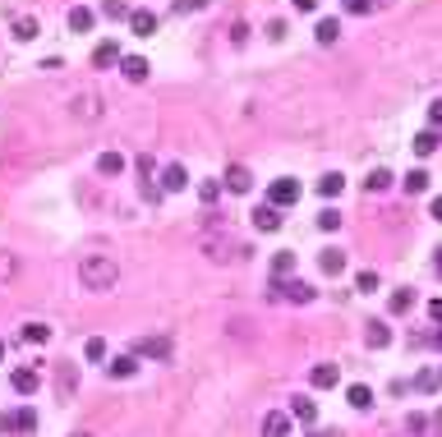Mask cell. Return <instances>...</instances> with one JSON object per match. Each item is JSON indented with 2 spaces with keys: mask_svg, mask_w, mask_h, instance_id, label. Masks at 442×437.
Masks as SVG:
<instances>
[{
  "mask_svg": "<svg viewBox=\"0 0 442 437\" xmlns=\"http://www.w3.org/2000/svg\"><path fill=\"white\" fill-rule=\"evenodd\" d=\"M115 276H120V267H115V258H102V254H92L78 262V281L88 290H111L115 286Z\"/></svg>",
  "mask_w": 442,
  "mask_h": 437,
  "instance_id": "cell-1",
  "label": "cell"
},
{
  "mask_svg": "<svg viewBox=\"0 0 442 437\" xmlns=\"http://www.w3.org/2000/svg\"><path fill=\"white\" fill-rule=\"evenodd\" d=\"M19 336H23L28 346H46V341H51V327H46V322H23Z\"/></svg>",
  "mask_w": 442,
  "mask_h": 437,
  "instance_id": "cell-16",
  "label": "cell"
},
{
  "mask_svg": "<svg viewBox=\"0 0 442 437\" xmlns=\"http://www.w3.org/2000/svg\"><path fill=\"white\" fill-rule=\"evenodd\" d=\"M272 271H276V281H281V276H290V271H295V254H290V249L272 254Z\"/></svg>",
  "mask_w": 442,
  "mask_h": 437,
  "instance_id": "cell-26",
  "label": "cell"
},
{
  "mask_svg": "<svg viewBox=\"0 0 442 437\" xmlns=\"http://www.w3.org/2000/svg\"><path fill=\"white\" fill-rule=\"evenodd\" d=\"M428 317H433V322L442 327V300H433V304H428Z\"/></svg>",
  "mask_w": 442,
  "mask_h": 437,
  "instance_id": "cell-48",
  "label": "cell"
},
{
  "mask_svg": "<svg viewBox=\"0 0 442 437\" xmlns=\"http://www.w3.org/2000/svg\"><path fill=\"white\" fill-rule=\"evenodd\" d=\"M364 189H368V194H382V189H392V170H387V166H378V170H368V180H364Z\"/></svg>",
  "mask_w": 442,
  "mask_h": 437,
  "instance_id": "cell-20",
  "label": "cell"
},
{
  "mask_svg": "<svg viewBox=\"0 0 442 437\" xmlns=\"http://www.w3.org/2000/svg\"><path fill=\"white\" fill-rule=\"evenodd\" d=\"M318 271L341 276V271H346V254H341V249H322V254H318Z\"/></svg>",
  "mask_w": 442,
  "mask_h": 437,
  "instance_id": "cell-12",
  "label": "cell"
},
{
  "mask_svg": "<svg viewBox=\"0 0 442 437\" xmlns=\"http://www.w3.org/2000/svg\"><path fill=\"white\" fill-rule=\"evenodd\" d=\"M438 377H442V373H438Z\"/></svg>",
  "mask_w": 442,
  "mask_h": 437,
  "instance_id": "cell-56",
  "label": "cell"
},
{
  "mask_svg": "<svg viewBox=\"0 0 442 437\" xmlns=\"http://www.w3.org/2000/svg\"><path fill=\"white\" fill-rule=\"evenodd\" d=\"M438 428H442V410H438Z\"/></svg>",
  "mask_w": 442,
  "mask_h": 437,
  "instance_id": "cell-53",
  "label": "cell"
},
{
  "mask_svg": "<svg viewBox=\"0 0 442 437\" xmlns=\"http://www.w3.org/2000/svg\"><path fill=\"white\" fill-rule=\"evenodd\" d=\"M295 10H300V14H313V10H318V0H295Z\"/></svg>",
  "mask_w": 442,
  "mask_h": 437,
  "instance_id": "cell-47",
  "label": "cell"
},
{
  "mask_svg": "<svg viewBox=\"0 0 442 437\" xmlns=\"http://www.w3.org/2000/svg\"><path fill=\"white\" fill-rule=\"evenodd\" d=\"M433 258H438V262H433V271H438V276H442V249H438V254H433Z\"/></svg>",
  "mask_w": 442,
  "mask_h": 437,
  "instance_id": "cell-51",
  "label": "cell"
},
{
  "mask_svg": "<svg viewBox=\"0 0 442 437\" xmlns=\"http://www.w3.org/2000/svg\"><path fill=\"white\" fill-rule=\"evenodd\" d=\"M438 129H424V134H415V152H419V157H433V152H438Z\"/></svg>",
  "mask_w": 442,
  "mask_h": 437,
  "instance_id": "cell-21",
  "label": "cell"
},
{
  "mask_svg": "<svg viewBox=\"0 0 442 437\" xmlns=\"http://www.w3.org/2000/svg\"><path fill=\"white\" fill-rule=\"evenodd\" d=\"M428 129H442V102L428 106Z\"/></svg>",
  "mask_w": 442,
  "mask_h": 437,
  "instance_id": "cell-43",
  "label": "cell"
},
{
  "mask_svg": "<svg viewBox=\"0 0 442 437\" xmlns=\"http://www.w3.org/2000/svg\"><path fill=\"white\" fill-rule=\"evenodd\" d=\"M428 212H433V221H442V198H433V208H428Z\"/></svg>",
  "mask_w": 442,
  "mask_h": 437,
  "instance_id": "cell-49",
  "label": "cell"
},
{
  "mask_svg": "<svg viewBox=\"0 0 442 437\" xmlns=\"http://www.w3.org/2000/svg\"><path fill=\"white\" fill-rule=\"evenodd\" d=\"M410 304H415V290H397V295H392V300H387V313H410Z\"/></svg>",
  "mask_w": 442,
  "mask_h": 437,
  "instance_id": "cell-24",
  "label": "cell"
},
{
  "mask_svg": "<svg viewBox=\"0 0 442 437\" xmlns=\"http://www.w3.org/2000/svg\"><path fill=\"white\" fill-rule=\"evenodd\" d=\"M346 401H351V405H355V410H368V405H373V392H368L364 382H355L351 392H346Z\"/></svg>",
  "mask_w": 442,
  "mask_h": 437,
  "instance_id": "cell-25",
  "label": "cell"
},
{
  "mask_svg": "<svg viewBox=\"0 0 442 437\" xmlns=\"http://www.w3.org/2000/svg\"><path fill=\"white\" fill-rule=\"evenodd\" d=\"M14 271H19L14 254H0V281H14Z\"/></svg>",
  "mask_w": 442,
  "mask_h": 437,
  "instance_id": "cell-39",
  "label": "cell"
},
{
  "mask_svg": "<svg viewBox=\"0 0 442 437\" xmlns=\"http://www.w3.org/2000/svg\"><path fill=\"white\" fill-rule=\"evenodd\" d=\"M74 115H83V120H97V97H78V102H74Z\"/></svg>",
  "mask_w": 442,
  "mask_h": 437,
  "instance_id": "cell-33",
  "label": "cell"
},
{
  "mask_svg": "<svg viewBox=\"0 0 442 437\" xmlns=\"http://www.w3.org/2000/svg\"><path fill=\"white\" fill-rule=\"evenodd\" d=\"M120 170H124L120 152H102V157H97V175H120Z\"/></svg>",
  "mask_w": 442,
  "mask_h": 437,
  "instance_id": "cell-19",
  "label": "cell"
},
{
  "mask_svg": "<svg viewBox=\"0 0 442 437\" xmlns=\"http://www.w3.org/2000/svg\"><path fill=\"white\" fill-rule=\"evenodd\" d=\"M286 433H290L286 414H267V419H263V437H286Z\"/></svg>",
  "mask_w": 442,
  "mask_h": 437,
  "instance_id": "cell-22",
  "label": "cell"
},
{
  "mask_svg": "<svg viewBox=\"0 0 442 437\" xmlns=\"http://www.w3.org/2000/svg\"><path fill=\"white\" fill-rule=\"evenodd\" d=\"M92 19H97V14L78 5V10H69V28H74V32H88V28H92Z\"/></svg>",
  "mask_w": 442,
  "mask_h": 437,
  "instance_id": "cell-28",
  "label": "cell"
},
{
  "mask_svg": "<svg viewBox=\"0 0 442 437\" xmlns=\"http://www.w3.org/2000/svg\"><path fill=\"white\" fill-rule=\"evenodd\" d=\"M184 180H189V175H184V166H166V170H162V189H166V194H180Z\"/></svg>",
  "mask_w": 442,
  "mask_h": 437,
  "instance_id": "cell-18",
  "label": "cell"
},
{
  "mask_svg": "<svg viewBox=\"0 0 442 437\" xmlns=\"http://www.w3.org/2000/svg\"><path fill=\"white\" fill-rule=\"evenodd\" d=\"M378 0H346V14H373Z\"/></svg>",
  "mask_w": 442,
  "mask_h": 437,
  "instance_id": "cell-41",
  "label": "cell"
},
{
  "mask_svg": "<svg viewBox=\"0 0 442 437\" xmlns=\"http://www.w3.org/2000/svg\"><path fill=\"white\" fill-rule=\"evenodd\" d=\"M56 382H60V401H69V392H74V363H56Z\"/></svg>",
  "mask_w": 442,
  "mask_h": 437,
  "instance_id": "cell-23",
  "label": "cell"
},
{
  "mask_svg": "<svg viewBox=\"0 0 442 437\" xmlns=\"http://www.w3.org/2000/svg\"><path fill=\"white\" fill-rule=\"evenodd\" d=\"M102 14H107V19H129L134 10H129L124 0H107V5H102Z\"/></svg>",
  "mask_w": 442,
  "mask_h": 437,
  "instance_id": "cell-32",
  "label": "cell"
},
{
  "mask_svg": "<svg viewBox=\"0 0 442 437\" xmlns=\"http://www.w3.org/2000/svg\"><path fill=\"white\" fill-rule=\"evenodd\" d=\"M313 37H318L322 46H332L336 37H341V23H336V19H322V23H318V32H313Z\"/></svg>",
  "mask_w": 442,
  "mask_h": 437,
  "instance_id": "cell-27",
  "label": "cell"
},
{
  "mask_svg": "<svg viewBox=\"0 0 442 437\" xmlns=\"http://www.w3.org/2000/svg\"><path fill=\"white\" fill-rule=\"evenodd\" d=\"M120 69H124L129 83H143V78H148V60H143V56H120Z\"/></svg>",
  "mask_w": 442,
  "mask_h": 437,
  "instance_id": "cell-13",
  "label": "cell"
},
{
  "mask_svg": "<svg viewBox=\"0 0 442 437\" xmlns=\"http://www.w3.org/2000/svg\"><path fill=\"white\" fill-rule=\"evenodd\" d=\"M428 346H438V350H442V332H438V336H428Z\"/></svg>",
  "mask_w": 442,
  "mask_h": 437,
  "instance_id": "cell-52",
  "label": "cell"
},
{
  "mask_svg": "<svg viewBox=\"0 0 442 437\" xmlns=\"http://www.w3.org/2000/svg\"><path fill=\"white\" fill-rule=\"evenodd\" d=\"M138 175H143V180H153V157H148V152L138 157Z\"/></svg>",
  "mask_w": 442,
  "mask_h": 437,
  "instance_id": "cell-45",
  "label": "cell"
},
{
  "mask_svg": "<svg viewBox=\"0 0 442 437\" xmlns=\"http://www.w3.org/2000/svg\"><path fill=\"white\" fill-rule=\"evenodd\" d=\"M74 437H88V433H74Z\"/></svg>",
  "mask_w": 442,
  "mask_h": 437,
  "instance_id": "cell-55",
  "label": "cell"
},
{
  "mask_svg": "<svg viewBox=\"0 0 442 437\" xmlns=\"http://www.w3.org/2000/svg\"><path fill=\"white\" fill-rule=\"evenodd\" d=\"M364 341L373 350H382V346H392V327L387 322H368V332H364Z\"/></svg>",
  "mask_w": 442,
  "mask_h": 437,
  "instance_id": "cell-17",
  "label": "cell"
},
{
  "mask_svg": "<svg viewBox=\"0 0 442 437\" xmlns=\"http://www.w3.org/2000/svg\"><path fill=\"white\" fill-rule=\"evenodd\" d=\"M336 377H341V368H336V363H313L309 382H313L318 392H332V387H336Z\"/></svg>",
  "mask_w": 442,
  "mask_h": 437,
  "instance_id": "cell-10",
  "label": "cell"
},
{
  "mask_svg": "<svg viewBox=\"0 0 442 437\" xmlns=\"http://www.w3.org/2000/svg\"><path fill=\"white\" fill-rule=\"evenodd\" d=\"M355 290H360V295L378 290V271H360V276H355Z\"/></svg>",
  "mask_w": 442,
  "mask_h": 437,
  "instance_id": "cell-35",
  "label": "cell"
},
{
  "mask_svg": "<svg viewBox=\"0 0 442 437\" xmlns=\"http://www.w3.org/2000/svg\"><path fill=\"white\" fill-rule=\"evenodd\" d=\"M438 382H442L438 373H419L415 377V392H438Z\"/></svg>",
  "mask_w": 442,
  "mask_h": 437,
  "instance_id": "cell-38",
  "label": "cell"
},
{
  "mask_svg": "<svg viewBox=\"0 0 442 437\" xmlns=\"http://www.w3.org/2000/svg\"><path fill=\"white\" fill-rule=\"evenodd\" d=\"M134 355H143V359H170V341L166 336H143L134 346Z\"/></svg>",
  "mask_w": 442,
  "mask_h": 437,
  "instance_id": "cell-5",
  "label": "cell"
},
{
  "mask_svg": "<svg viewBox=\"0 0 442 437\" xmlns=\"http://www.w3.org/2000/svg\"><path fill=\"white\" fill-rule=\"evenodd\" d=\"M129 28H134V37H153V32H157V14H153V10H134V14H129Z\"/></svg>",
  "mask_w": 442,
  "mask_h": 437,
  "instance_id": "cell-11",
  "label": "cell"
},
{
  "mask_svg": "<svg viewBox=\"0 0 442 437\" xmlns=\"http://www.w3.org/2000/svg\"><path fill=\"white\" fill-rule=\"evenodd\" d=\"M199 198L208 203V208H212L217 198H221V184H217V180H203V184H199Z\"/></svg>",
  "mask_w": 442,
  "mask_h": 437,
  "instance_id": "cell-34",
  "label": "cell"
},
{
  "mask_svg": "<svg viewBox=\"0 0 442 437\" xmlns=\"http://www.w3.org/2000/svg\"><path fill=\"white\" fill-rule=\"evenodd\" d=\"M267 37H272V42H281V37H286V23H281V19H276V23H267Z\"/></svg>",
  "mask_w": 442,
  "mask_h": 437,
  "instance_id": "cell-46",
  "label": "cell"
},
{
  "mask_svg": "<svg viewBox=\"0 0 442 437\" xmlns=\"http://www.w3.org/2000/svg\"><path fill=\"white\" fill-rule=\"evenodd\" d=\"M254 226H258L263 235L281 230V208H272V203H258V208H254Z\"/></svg>",
  "mask_w": 442,
  "mask_h": 437,
  "instance_id": "cell-7",
  "label": "cell"
},
{
  "mask_svg": "<svg viewBox=\"0 0 442 437\" xmlns=\"http://www.w3.org/2000/svg\"><path fill=\"white\" fill-rule=\"evenodd\" d=\"M0 359H5V346H0Z\"/></svg>",
  "mask_w": 442,
  "mask_h": 437,
  "instance_id": "cell-54",
  "label": "cell"
},
{
  "mask_svg": "<svg viewBox=\"0 0 442 437\" xmlns=\"http://www.w3.org/2000/svg\"><path fill=\"white\" fill-rule=\"evenodd\" d=\"M83 355H88V359H107V341H102V336H92L88 346H83Z\"/></svg>",
  "mask_w": 442,
  "mask_h": 437,
  "instance_id": "cell-37",
  "label": "cell"
},
{
  "mask_svg": "<svg viewBox=\"0 0 442 437\" xmlns=\"http://www.w3.org/2000/svg\"><path fill=\"white\" fill-rule=\"evenodd\" d=\"M107 373H111V377H120V382H124V377H134V373H138V355H115Z\"/></svg>",
  "mask_w": 442,
  "mask_h": 437,
  "instance_id": "cell-14",
  "label": "cell"
},
{
  "mask_svg": "<svg viewBox=\"0 0 442 437\" xmlns=\"http://www.w3.org/2000/svg\"><path fill=\"white\" fill-rule=\"evenodd\" d=\"M406 428H410V433L419 437V433H424V428H428V419H424V414H410V419H406Z\"/></svg>",
  "mask_w": 442,
  "mask_h": 437,
  "instance_id": "cell-44",
  "label": "cell"
},
{
  "mask_svg": "<svg viewBox=\"0 0 442 437\" xmlns=\"http://www.w3.org/2000/svg\"><path fill=\"white\" fill-rule=\"evenodd\" d=\"M226 189H230V194H249V189H254L249 166H240V161H235V166H226Z\"/></svg>",
  "mask_w": 442,
  "mask_h": 437,
  "instance_id": "cell-9",
  "label": "cell"
},
{
  "mask_svg": "<svg viewBox=\"0 0 442 437\" xmlns=\"http://www.w3.org/2000/svg\"><path fill=\"white\" fill-rule=\"evenodd\" d=\"M37 428V410L32 405H23V410H14V414H0V433L10 437V433H32Z\"/></svg>",
  "mask_w": 442,
  "mask_h": 437,
  "instance_id": "cell-3",
  "label": "cell"
},
{
  "mask_svg": "<svg viewBox=\"0 0 442 437\" xmlns=\"http://www.w3.org/2000/svg\"><path fill=\"white\" fill-rule=\"evenodd\" d=\"M336 226H341V212H336V208H322V212H318V230H327V235H332Z\"/></svg>",
  "mask_w": 442,
  "mask_h": 437,
  "instance_id": "cell-31",
  "label": "cell"
},
{
  "mask_svg": "<svg viewBox=\"0 0 442 437\" xmlns=\"http://www.w3.org/2000/svg\"><path fill=\"white\" fill-rule=\"evenodd\" d=\"M10 387H14L19 396H32L42 387V373H37V368H14V373H10Z\"/></svg>",
  "mask_w": 442,
  "mask_h": 437,
  "instance_id": "cell-6",
  "label": "cell"
},
{
  "mask_svg": "<svg viewBox=\"0 0 442 437\" xmlns=\"http://www.w3.org/2000/svg\"><path fill=\"white\" fill-rule=\"evenodd\" d=\"M92 65H97V69H111V65H120V46H115V37H107V42L92 46Z\"/></svg>",
  "mask_w": 442,
  "mask_h": 437,
  "instance_id": "cell-8",
  "label": "cell"
},
{
  "mask_svg": "<svg viewBox=\"0 0 442 437\" xmlns=\"http://www.w3.org/2000/svg\"><path fill=\"white\" fill-rule=\"evenodd\" d=\"M309 437H341V433H332V428H318V433H309Z\"/></svg>",
  "mask_w": 442,
  "mask_h": 437,
  "instance_id": "cell-50",
  "label": "cell"
},
{
  "mask_svg": "<svg viewBox=\"0 0 442 437\" xmlns=\"http://www.w3.org/2000/svg\"><path fill=\"white\" fill-rule=\"evenodd\" d=\"M401 189H406V194H424V189H428V170H410Z\"/></svg>",
  "mask_w": 442,
  "mask_h": 437,
  "instance_id": "cell-29",
  "label": "cell"
},
{
  "mask_svg": "<svg viewBox=\"0 0 442 437\" xmlns=\"http://www.w3.org/2000/svg\"><path fill=\"white\" fill-rule=\"evenodd\" d=\"M14 37H19V42H32V37H37V23H32V19H19V23H14Z\"/></svg>",
  "mask_w": 442,
  "mask_h": 437,
  "instance_id": "cell-36",
  "label": "cell"
},
{
  "mask_svg": "<svg viewBox=\"0 0 442 437\" xmlns=\"http://www.w3.org/2000/svg\"><path fill=\"white\" fill-rule=\"evenodd\" d=\"M267 203H272V208H295V203H300V180H290V175L272 180L267 184Z\"/></svg>",
  "mask_w": 442,
  "mask_h": 437,
  "instance_id": "cell-2",
  "label": "cell"
},
{
  "mask_svg": "<svg viewBox=\"0 0 442 437\" xmlns=\"http://www.w3.org/2000/svg\"><path fill=\"white\" fill-rule=\"evenodd\" d=\"M208 10V0H175V14H199Z\"/></svg>",
  "mask_w": 442,
  "mask_h": 437,
  "instance_id": "cell-40",
  "label": "cell"
},
{
  "mask_svg": "<svg viewBox=\"0 0 442 437\" xmlns=\"http://www.w3.org/2000/svg\"><path fill=\"white\" fill-rule=\"evenodd\" d=\"M230 42H235V46L249 42V23H235V28H230Z\"/></svg>",
  "mask_w": 442,
  "mask_h": 437,
  "instance_id": "cell-42",
  "label": "cell"
},
{
  "mask_svg": "<svg viewBox=\"0 0 442 437\" xmlns=\"http://www.w3.org/2000/svg\"><path fill=\"white\" fill-rule=\"evenodd\" d=\"M290 414L300 423H318V405H313L309 396H295V401H290Z\"/></svg>",
  "mask_w": 442,
  "mask_h": 437,
  "instance_id": "cell-15",
  "label": "cell"
},
{
  "mask_svg": "<svg viewBox=\"0 0 442 437\" xmlns=\"http://www.w3.org/2000/svg\"><path fill=\"white\" fill-rule=\"evenodd\" d=\"M341 189H346V180H341V175H322V180H318V194H322V198H336Z\"/></svg>",
  "mask_w": 442,
  "mask_h": 437,
  "instance_id": "cell-30",
  "label": "cell"
},
{
  "mask_svg": "<svg viewBox=\"0 0 442 437\" xmlns=\"http://www.w3.org/2000/svg\"><path fill=\"white\" fill-rule=\"evenodd\" d=\"M272 295H281V300H290V304H309L313 300V286H305V281H272Z\"/></svg>",
  "mask_w": 442,
  "mask_h": 437,
  "instance_id": "cell-4",
  "label": "cell"
}]
</instances>
